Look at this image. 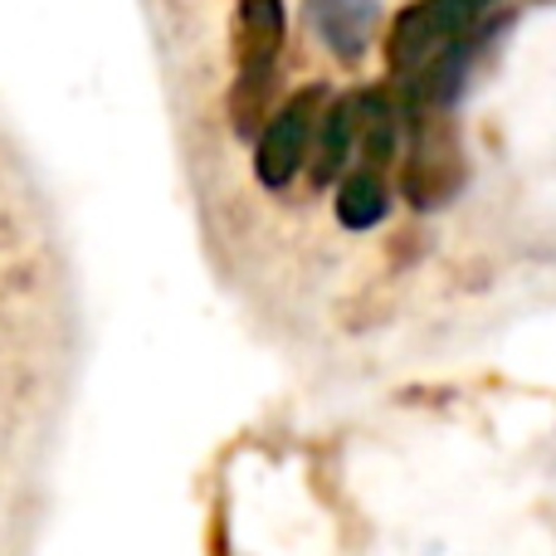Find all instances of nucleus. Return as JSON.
Returning <instances> with one entry per match:
<instances>
[{"label": "nucleus", "mask_w": 556, "mask_h": 556, "mask_svg": "<svg viewBox=\"0 0 556 556\" xmlns=\"http://www.w3.org/2000/svg\"><path fill=\"white\" fill-rule=\"evenodd\" d=\"M483 10H489V0H420V5L401 10V20L391 29V68L420 74L434 54H444L464 35H473Z\"/></svg>", "instance_id": "f257e3e1"}, {"label": "nucleus", "mask_w": 556, "mask_h": 556, "mask_svg": "<svg viewBox=\"0 0 556 556\" xmlns=\"http://www.w3.org/2000/svg\"><path fill=\"white\" fill-rule=\"evenodd\" d=\"M317 117H323V93H317V88H303V93H293L278 113H269V123H264V132H260V152H254V172H260V181L269 186V191H283L307 166Z\"/></svg>", "instance_id": "f03ea898"}, {"label": "nucleus", "mask_w": 556, "mask_h": 556, "mask_svg": "<svg viewBox=\"0 0 556 556\" xmlns=\"http://www.w3.org/2000/svg\"><path fill=\"white\" fill-rule=\"evenodd\" d=\"M415 147H410V162H405V195L415 205H444L454 191L464 186V152H459V137L454 127L444 123V113L415 117Z\"/></svg>", "instance_id": "7ed1b4c3"}, {"label": "nucleus", "mask_w": 556, "mask_h": 556, "mask_svg": "<svg viewBox=\"0 0 556 556\" xmlns=\"http://www.w3.org/2000/svg\"><path fill=\"white\" fill-rule=\"evenodd\" d=\"M307 20L342 64H356L376 35V0H307Z\"/></svg>", "instance_id": "20e7f679"}, {"label": "nucleus", "mask_w": 556, "mask_h": 556, "mask_svg": "<svg viewBox=\"0 0 556 556\" xmlns=\"http://www.w3.org/2000/svg\"><path fill=\"white\" fill-rule=\"evenodd\" d=\"M278 49H283V0H240L235 15L240 74H274Z\"/></svg>", "instance_id": "39448f33"}, {"label": "nucleus", "mask_w": 556, "mask_h": 556, "mask_svg": "<svg viewBox=\"0 0 556 556\" xmlns=\"http://www.w3.org/2000/svg\"><path fill=\"white\" fill-rule=\"evenodd\" d=\"M352 147H356L352 103H332L323 117H317L313 152H307V172H313V186H332L337 176H342V166L352 162Z\"/></svg>", "instance_id": "423d86ee"}, {"label": "nucleus", "mask_w": 556, "mask_h": 556, "mask_svg": "<svg viewBox=\"0 0 556 556\" xmlns=\"http://www.w3.org/2000/svg\"><path fill=\"white\" fill-rule=\"evenodd\" d=\"M356 117V147H362V162L366 172H386L395 156V113L381 93H366L352 103Z\"/></svg>", "instance_id": "0eeeda50"}, {"label": "nucleus", "mask_w": 556, "mask_h": 556, "mask_svg": "<svg viewBox=\"0 0 556 556\" xmlns=\"http://www.w3.org/2000/svg\"><path fill=\"white\" fill-rule=\"evenodd\" d=\"M386 211H391V195H386L381 172L356 166V172L337 186V220H342L346 230H371V225L386 220Z\"/></svg>", "instance_id": "6e6552de"}]
</instances>
